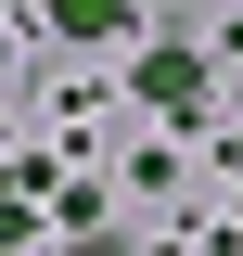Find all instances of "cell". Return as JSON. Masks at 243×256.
<instances>
[{
  "mask_svg": "<svg viewBox=\"0 0 243 256\" xmlns=\"http://www.w3.org/2000/svg\"><path fill=\"white\" fill-rule=\"evenodd\" d=\"M141 102H154V116H192V102H205V64H192V52H154L141 64Z\"/></svg>",
  "mask_w": 243,
  "mask_h": 256,
  "instance_id": "6da1fadb",
  "label": "cell"
},
{
  "mask_svg": "<svg viewBox=\"0 0 243 256\" xmlns=\"http://www.w3.org/2000/svg\"><path fill=\"white\" fill-rule=\"evenodd\" d=\"M52 26H64V38H116V26H128V0H52Z\"/></svg>",
  "mask_w": 243,
  "mask_h": 256,
  "instance_id": "7a4b0ae2",
  "label": "cell"
}]
</instances>
